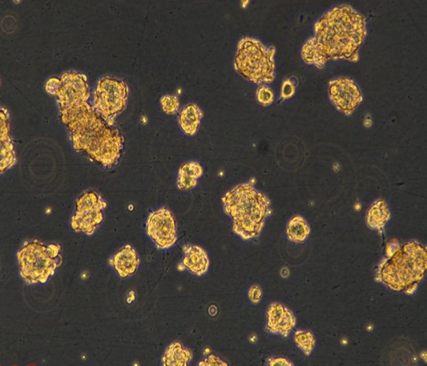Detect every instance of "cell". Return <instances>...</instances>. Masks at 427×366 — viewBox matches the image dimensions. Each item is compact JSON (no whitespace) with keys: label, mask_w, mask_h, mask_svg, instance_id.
I'll return each mask as SVG.
<instances>
[{"label":"cell","mask_w":427,"mask_h":366,"mask_svg":"<svg viewBox=\"0 0 427 366\" xmlns=\"http://www.w3.org/2000/svg\"><path fill=\"white\" fill-rule=\"evenodd\" d=\"M60 80L57 95L59 118L73 148L104 169L114 167L121 157L124 138L88 102L90 93L86 77L69 71Z\"/></svg>","instance_id":"obj_1"},{"label":"cell","mask_w":427,"mask_h":366,"mask_svg":"<svg viewBox=\"0 0 427 366\" xmlns=\"http://www.w3.org/2000/svg\"><path fill=\"white\" fill-rule=\"evenodd\" d=\"M367 35L365 17L351 5L334 6L315 23L313 34L303 44L304 63L322 68L331 60L356 62Z\"/></svg>","instance_id":"obj_2"},{"label":"cell","mask_w":427,"mask_h":366,"mask_svg":"<svg viewBox=\"0 0 427 366\" xmlns=\"http://www.w3.org/2000/svg\"><path fill=\"white\" fill-rule=\"evenodd\" d=\"M224 214L233 233L242 241L251 242L261 236L272 213L269 197L251 181L235 184L221 198Z\"/></svg>","instance_id":"obj_3"},{"label":"cell","mask_w":427,"mask_h":366,"mask_svg":"<svg viewBox=\"0 0 427 366\" xmlns=\"http://www.w3.org/2000/svg\"><path fill=\"white\" fill-rule=\"evenodd\" d=\"M427 269L426 247L415 240L403 244L392 241L380 262L376 278L389 289L413 293L424 280Z\"/></svg>","instance_id":"obj_4"},{"label":"cell","mask_w":427,"mask_h":366,"mask_svg":"<svg viewBox=\"0 0 427 366\" xmlns=\"http://www.w3.org/2000/svg\"><path fill=\"white\" fill-rule=\"evenodd\" d=\"M60 246L38 240L25 241L16 252L19 273L27 284L46 283L62 261Z\"/></svg>","instance_id":"obj_5"},{"label":"cell","mask_w":427,"mask_h":366,"mask_svg":"<svg viewBox=\"0 0 427 366\" xmlns=\"http://www.w3.org/2000/svg\"><path fill=\"white\" fill-rule=\"evenodd\" d=\"M275 49L250 36L242 38L237 45L234 69L246 80L257 84L270 83L275 78Z\"/></svg>","instance_id":"obj_6"},{"label":"cell","mask_w":427,"mask_h":366,"mask_svg":"<svg viewBox=\"0 0 427 366\" xmlns=\"http://www.w3.org/2000/svg\"><path fill=\"white\" fill-rule=\"evenodd\" d=\"M106 207V201L97 192L93 190L82 192L74 201L70 219L72 231L87 236L93 235L104 221Z\"/></svg>","instance_id":"obj_7"},{"label":"cell","mask_w":427,"mask_h":366,"mask_svg":"<svg viewBox=\"0 0 427 366\" xmlns=\"http://www.w3.org/2000/svg\"><path fill=\"white\" fill-rule=\"evenodd\" d=\"M128 94L127 84L119 78L104 77L100 80L93 93V106L111 126L125 109Z\"/></svg>","instance_id":"obj_8"},{"label":"cell","mask_w":427,"mask_h":366,"mask_svg":"<svg viewBox=\"0 0 427 366\" xmlns=\"http://www.w3.org/2000/svg\"><path fill=\"white\" fill-rule=\"evenodd\" d=\"M144 228L147 237L158 251H168L176 245L178 224L175 215L170 208L161 206L150 211Z\"/></svg>","instance_id":"obj_9"},{"label":"cell","mask_w":427,"mask_h":366,"mask_svg":"<svg viewBox=\"0 0 427 366\" xmlns=\"http://www.w3.org/2000/svg\"><path fill=\"white\" fill-rule=\"evenodd\" d=\"M328 97L334 107L345 115H351L362 101L359 87L351 78L345 76L330 81Z\"/></svg>","instance_id":"obj_10"},{"label":"cell","mask_w":427,"mask_h":366,"mask_svg":"<svg viewBox=\"0 0 427 366\" xmlns=\"http://www.w3.org/2000/svg\"><path fill=\"white\" fill-rule=\"evenodd\" d=\"M265 330L273 335L288 336L297 325L294 312L285 304L275 301L267 307Z\"/></svg>","instance_id":"obj_11"},{"label":"cell","mask_w":427,"mask_h":366,"mask_svg":"<svg viewBox=\"0 0 427 366\" xmlns=\"http://www.w3.org/2000/svg\"><path fill=\"white\" fill-rule=\"evenodd\" d=\"M182 251L180 263L185 271L197 277L205 276L209 272L210 260L204 248L195 244H185L183 246Z\"/></svg>","instance_id":"obj_12"},{"label":"cell","mask_w":427,"mask_h":366,"mask_svg":"<svg viewBox=\"0 0 427 366\" xmlns=\"http://www.w3.org/2000/svg\"><path fill=\"white\" fill-rule=\"evenodd\" d=\"M109 264L121 278L131 277L140 265L137 250L130 244L118 249L109 259Z\"/></svg>","instance_id":"obj_13"},{"label":"cell","mask_w":427,"mask_h":366,"mask_svg":"<svg viewBox=\"0 0 427 366\" xmlns=\"http://www.w3.org/2000/svg\"><path fill=\"white\" fill-rule=\"evenodd\" d=\"M204 173L200 163L195 160L183 162L176 173V187L184 192L194 190L198 184Z\"/></svg>","instance_id":"obj_14"},{"label":"cell","mask_w":427,"mask_h":366,"mask_svg":"<svg viewBox=\"0 0 427 366\" xmlns=\"http://www.w3.org/2000/svg\"><path fill=\"white\" fill-rule=\"evenodd\" d=\"M203 117L201 108L196 103L189 102L180 109L176 121L181 131L186 136L192 137L198 131Z\"/></svg>","instance_id":"obj_15"},{"label":"cell","mask_w":427,"mask_h":366,"mask_svg":"<svg viewBox=\"0 0 427 366\" xmlns=\"http://www.w3.org/2000/svg\"><path fill=\"white\" fill-rule=\"evenodd\" d=\"M391 217V211L386 202L377 199L368 208L365 222L369 229L382 233Z\"/></svg>","instance_id":"obj_16"},{"label":"cell","mask_w":427,"mask_h":366,"mask_svg":"<svg viewBox=\"0 0 427 366\" xmlns=\"http://www.w3.org/2000/svg\"><path fill=\"white\" fill-rule=\"evenodd\" d=\"M193 359L192 350L180 341H173L165 348L161 357L163 366H187Z\"/></svg>","instance_id":"obj_17"},{"label":"cell","mask_w":427,"mask_h":366,"mask_svg":"<svg viewBox=\"0 0 427 366\" xmlns=\"http://www.w3.org/2000/svg\"><path fill=\"white\" fill-rule=\"evenodd\" d=\"M310 232L311 229L308 222L302 216L299 214L292 216L286 225L285 234L287 239L296 244L305 242Z\"/></svg>","instance_id":"obj_18"},{"label":"cell","mask_w":427,"mask_h":366,"mask_svg":"<svg viewBox=\"0 0 427 366\" xmlns=\"http://www.w3.org/2000/svg\"><path fill=\"white\" fill-rule=\"evenodd\" d=\"M0 170L3 174L12 168L16 162L12 137L0 139Z\"/></svg>","instance_id":"obj_19"},{"label":"cell","mask_w":427,"mask_h":366,"mask_svg":"<svg viewBox=\"0 0 427 366\" xmlns=\"http://www.w3.org/2000/svg\"><path fill=\"white\" fill-rule=\"evenodd\" d=\"M293 340L297 347L305 356H310L315 347L316 339L313 332L310 330H296L294 332Z\"/></svg>","instance_id":"obj_20"},{"label":"cell","mask_w":427,"mask_h":366,"mask_svg":"<svg viewBox=\"0 0 427 366\" xmlns=\"http://www.w3.org/2000/svg\"><path fill=\"white\" fill-rule=\"evenodd\" d=\"M160 105L163 112L168 115L177 114L180 111L178 98L174 94H165L160 99Z\"/></svg>","instance_id":"obj_21"},{"label":"cell","mask_w":427,"mask_h":366,"mask_svg":"<svg viewBox=\"0 0 427 366\" xmlns=\"http://www.w3.org/2000/svg\"><path fill=\"white\" fill-rule=\"evenodd\" d=\"M298 82L295 78H285L281 85L279 100L283 102L293 97L295 94Z\"/></svg>","instance_id":"obj_22"},{"label":"cell","mask_w":427,"mask_h":366,"mask_svg":"<svg viewBox=\"0 0 427 366\" xmlns=\"http://www.w3.org/2000/svg\"><path fill=\"white\" fill-rule=\"evenodd\" d=\"M256 100L261 105L268 106L274 101V93L266 84H260L255 92Z\"/></svg>","instance_id":"obj_23"},{"label":"cell","mask_w":427,"mask_h":366,"mask_svg":"<svg viewBox=\"0 0 427 366\" xmlns=\"http://www.w3.org/2000/svg\"><path fill=\"white\" fill-rule=\"evenodd\" d=\"M197 365L198 366H227L229 363L223 358L214 354L205 356L200 360Z\"/></svg>","instance_id":"obj_24"},{"label":"cell","mask_w":427,"mask_h":366,"mask_svg":"<svg viewBox=\"0 0 427 366\" xmlns=\"http://www.w3.org/2000/svg\"><path fill=\"white\" fill-rule=\"evenodd\" d=\"M61 80L58 78H49L45 84V90L51 95L57 96L61 89Z\"/></svg>","instance_id":"obj_25"},{"label":"cell","mask_w":427,"mask_h":366,"mask_svg":"<svg viewBox=\"0 0 427 366\" xmlns=\"http://www.w3.org/2000/svg\"><path fill=\"white\" fill-rule=\"evenodd\" d=\"M247 295L249 301L252 304H259L262 297V288L257 284L251 286L248 290Z\"/></svg>","instance_id":"obj_26"},{"label":"cell","mask_w":427,"mask_h":366,"mask_svg":"<svg viewBox=\"0 0 427 366\" xmlns=\"http://www.w3.org/2000/svg\"><path fill=\"white\" fill-rule=\"evenodd\" d=\"M268 366H292L294 363L284 356H274L267 360Z\"/></svg>","instance_id":"obj_27"},{"label":"cell","mask_w":427,"mask_h":366,"mask_svg":"<svg viewBox=\"0 0 427 366\" xmlns=\"http://www.w3.org/2000/svg\"><path fill=\"white\" fill-rule=\"evenodd\" d=\"M209 313L214 316L217 313V308L215 306H211L209 308Z\"/></svg>","instance_id":"obj_28"},{"label":"cell","mask_w":427,"mask_h":366,"mask_svg":"<svg viewBox=\"0 0 427 366\" xmlns=\"http://www.w3.org/2000/svg\"><path fill=\"white\" fill-rule=\"evenodd\" d=\"M257 335H255V334H253L250 336L249 340L251 342L255 343L257 339Z\"/></svg>","instance_id":"obj_29"},{"label":"cell","mask_w":427,"mask_h":366,"mask_svg":"<svg viewBox=\"0 0 427 366\" xmlns=\"http://www.w3.org/2000/svg\"><path fill=\"white\" fill-rule=\"evenodd\" d=\"M203 353L205 356L208 355L210 354V350L209 348H205Z\"/></svg>","instance_id":"obj_30"},{"label":"cell","mask_w":427,"mask_h":366,"mask_svg":"<svg viewBox=\"0 0 427 366\" xmlns=\"http://www.w3.org/2000/svg\"><path fill=\"white\" fill-rule=\"evenodd\" d=\"M249 3V1H243L241 2L242 5L245 8L246 5H247Z\"/></svg>","instance_id":"obj_31"}]
</instances>
